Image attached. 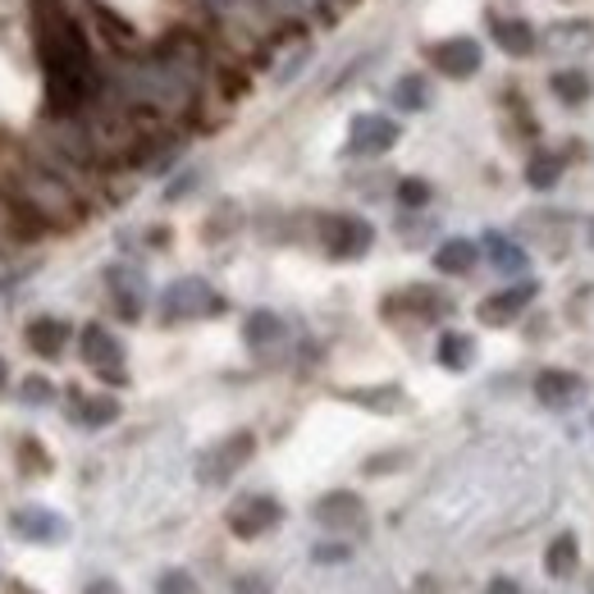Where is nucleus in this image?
<instances>
[{"mask_svg":"<svg viewBox=\"0 0 594 594\" xmlns=\"http://www.w3.org/2000/svg\"><path fill=\"white\" fill-rule=\"evenodd\" d=\"M14 462H19V472L23 476H51V453L42 449V440H37V434H23V440L14 444Z\"/></svg>","mask_w":594,"mask_h":594,"instance_id":"obj_28","label":"nucleus"},{"mask_svg":"<svg viewBox=\"0 0 594 594\" xmlns=\"http://www.w3.org/2000/svg\"><path fill=\"white\" fill-rule=\"evenodd\" d=\"M398 138H402L398 119H389L380 110H361L348 123V142H343V151H348L353 161H375V155H389L398 147Z\"/></svg>","mask_w":594,"mask_h":594,"instance_id":"obj_8","label":"nucleus"},{"mask_svg":"<svg viewBox=\"0 0 594 594\" xmlns=\"http://www.w3.org/2000/svg\"><path fill=\"white\" fill-rule=\"evenodd\" d=\"M434 361H440L444 370H453V375L472 370V361H476V338H472V334H462V330L440 334V348H434Z\"/></svg>","mask_w":594,"mask_h":594,"instance_id":"obj_25","label":"nucleus"},{"mask_svg":"<svg viewBox=\"0 0 594 594\" xmlns=\"http://www.w3.org/2000/svg\"><path fill=\"white\" fill-rule=\"evenodd\" d=\"M348 402H357V408H370V412H402V408H408V393H402L398 385H385V389H353Z\"/></svg>","mask_w":594,"mask_h":594,"instance_id":"obj_27","label":"nucleus"},{"mask_svg":"<svg viewBox=\"0 0 594 594\" xmlns=\"http://www.w3.org/2000/svg\"><path fill=\"white\" fill-rule=\"evenodd\" d=\"M389 101H393L402 115H421V110H430V101H434V87H430L425 74H402V78L389 87Z\"/></svg>","mask_w":594,"mask_h":594,"instance_id":"obj_23","label":"nucleus"},{"mask_svg":"<svg viewBox=\"0 0 594 594\" xmlns=\"http://www.w3.org/2000/svg\"><path fill=\"white\" fill-rule=\"evenodd\" d=\"M155 594H197V581L183 568H170V572H161V581H155Z\"/></svg>","mask_w":594,"mask_h":594,"instance_id":"obj_31","label":"nucleus"},{"mask_svg":"<svg viewBox=\"0 0 594 594\" xmlns=\"http://www.w3.org/2000/svg\"><path fill=\"white\" fill-rule=\"evenodd\" d=\"M576 562H581L576 536H558V540L549 544V553H544V572H549L553 581H568V576L576 572Z\"/></svg>","mask_w":594,"mask_h":594,"instance_id":"obj_26","label":"nucleus"},{"mask_svg":"<svg viewBox=\"0 0 594 594\" xmlns=\"http://www.w3.org/2000/svg\"><path fill=\"white\" fill-rule=\"evenodd\" d=\"M385 316L389 321H417V325H440L444 316H453V298L444 289H434V284H408V289H398L393 298H385Z\"/></svg>","mask_w":594,"mask_h":594,"instance_id":"obj_7","label":"nucleus"},{"mask_svg":"<svg viewBox=\"0 0 594 594\" xmlns=\"http://www.w3.org/2000/svg\"><path fill=\"white\" fill-rule=\"evenodd\" d=\"M14 393H19L23 408H51V402H55V385L46 380V375H23Z\"/></svg>","mask_w":594,"mask_h":594,"instance_id":"obj_29","label":"nucleus"},{"mask_svg":"<svg viewBox=\"0 0 594 594\" xmlns=\"http://www.w3.org/2000/svg\"><path fill=\"white\" fill-rule=\"evenodd\" d=\"M161 325H187V321H206V316H225V298L215 293L202 274H183L170 289H161Z\"/></svg>","mask_w":594,"mask_h":594,"instance_id":"obj_2","label":"nucleus"},{"mask_svg":"<svg viewBox=\"0 0 594 594\" xmlns=\"http://www.w3.org/2000/svg\"><path fill=\"white\" fill-rule=\"evenodd\" d=\"M197 179H202V174H179V183H170V187H165V197H170V202H179L183 193H193Z\"/></svg>","mask_w":594,"mask_h":594,"instance_id":"obj_35","label":"nucleus"},{"mask_svg":"<svg viewBox=\"0 0 594 594\" xmlns=\"http://www.w3.org/2000/svg\"><path fill=\"white\" fill-rule=\"evenodd\" d=\"M83 594H123V590H119L115 581H91V585H87Z\"/></svg>","mask_w":594,"mask_h":594,"instance_id":"obj_38","label":"nucleus"},{"mask_svg":"<svg viewBox=\"0 0 594 594\" xmlns=\"http://www.w3.org/2000/svg\"><path fill=\"white\" fill-rule=\"evenodd\" d=\"M252 457H257V434H252V430H234V434L215 440V444L197 457V480L210 485V489H220V485H229Z\"/></svg>","mask_w":594,"mask_h":594,"instance_id":"obj_4","label":"nucleus"},{"mask_svg":"<svg viewBox=\"0 0 594 594\" xmlns=\"http://www.w3.org/2000/svg\"><path fill=\"white\" fill-rule=\"evenodd\" d=\"M425 65L449 78V83H466V78H476L485 69V46L476 37H440V42H430L425 46Z\"/></svg>","mask_w":594,"mask_h":594,"instance_id":"obj_6","label":"nucleus"},{"mask_svg":"<svg viewBox=\"0 0 594 594\" xmlns=\"http://www.w3.org/2000/svg\"><path fill=\"white\" fill-rule=\"evenodd\" d=\"M106 293H110V306H115V316L119 321H142V311H147V274L138 266H106Z\"/></svg>","mask_w":594,"mask_h":594,"instance_id":"obj_12","label":"nucleus"},{"mask_svg":"<svg viewBox=\"0 0 594 594\" xmlns=\"http://www.w3.org/2000/svg\"><path fill=\"white\" fill-rule=\"evenodd\" d=\"M549 55H590L594 51V23L590 19H558L540 33Z\"/></svg>","mask_w":594,"mask_h":594,"instance_id":"obj_17","label":"nucleus"},{"mask_svg":"<svg viewBox=\"0 0 594 594\" xmlns=\"http://www.w3.org/2000/svg\"><path fill=\"white\" fill-rule=\"evenodd\" d=\"M393 197H398V206H402V210H425V206H430V197H434V187H430L425 179H398Z\"/></svg>","mask_w":594,"mask_h":594,"instance_id":"obj_30","label":"nucleus"},{"mask_svg":"<svg viewBox=\"0 0 594 594\" xmlns=\"http://www.w3.org/2000/svg\"><path fill=\"white\" fill-rule=\"evenodd\" d=\"M78 353H83V361H87V370H97V380H106L110 389H119V385H129V353H123V343H119V334L115 330H106V325H83V334H78Z\"/></svg>","mask_w":594,"mask_h":594,"instance_id":"obj_5","label":"nucleus"},{"mask_svg":"<svg viewBox=\"0 0 594 594\" xmlns=\"http://www.w3.org/2000/svg\"><path fill=\"white\" fill-rule=\"evenodd\" d=\"M562 170H568V155L562 151H549V147H536L526 161V183L536 187V193H549V187H558Z\"/></svg>","mask_w":594,"mask_h":594,"instance_id":"obj_24","label":"nucleus"},{"mask_svg":"<svg viewBox=\"0 0 594 594\" xmlns=\"http://www.w3.org/2000/svg\"><path fill=\"white\" fill-rule=\"evenodd\" d=\"M10 389V366H6V357H0V393Z\"/></svg>","mask_w":594,"mask_h":594,"instance_id":"obj_39","label":"nucleus"},{"mask_svg":"<svg viewBox=\"0 0 594 594\" xmlns=\"http://www.w3.org/2000/svg\"><path fill=\"white\" fill-rule=\"evenodd\" d=\"M485 594H521V590H517V581H508V576H494Z\"/></svg>","mask_w":594,"mask_h":594,"instance_id":"obj_37","label":"nucleus"},{"mask_svg":"<svg viewBox=\"0 0 594 594\" xmlns=\"http://www.w3.org/2000/svg\"><path fill=\"white\" fill-rule=\"evenodd\" d=\"M234 594H270V581L257 576V572H252V576H238V581H234Z\"/></svg>","mask_w":594,"mask_h":594,"instance_id":"obj_34","label":"nucleus"},{"mask_svg":"<svg viewBox=\"0 0 594 594\" xmlns=\"http://www.w3.org/2000/svg\"><path fill=\"white\" fill-rule=\"evenodd\" d=\"M69 338H74V330H69V321H60V316H37V321L23 325L28 353L42 357V361H55L60 353L69 348Z\"/></svg>","mask_w":594,"mask_h":594,"instance_id":"obj_16","label":"nucleus"},{"mask_svg":"<svg viewBox=\"0 0 594 594\" xmlns=\"http://www.w3.org/2000/svg\"><path fill=\"white\" fill-rule=\"evenodd\" d=\"M10 530L23 540V544H37V549H51V544H65L74 536L69 517H60L55 508H42V504H23L10 512Z\"/></svg>","mask_w":594,"mask_h":594,"instance_id":"obj_9","label":"nucleus"},{"mask_svg":"<svg viewBox=\"0 0 594 594\" xmlns=\"http://www.w3.org/2000/svg\"><path fill=\"white\" fill-rule=\"evenodd\" d=\"M536 298H540V284H536V279H517V284L489 293V298L476 306V316H480V325H512V321L526 316V306L536 302Z\"/></svg>","mask_w":594,"mask_h":594,"instance_id":"obj_14","label":"nucleus"},{"mask_svg":"<svg viewBox=\"0 0 594 594\" xmlns=\"http://www.w3.org/2000/svg\"><path fill=\"white\" fill-rule=\"evenodd\" d=\"M480 252H485V261H489L498 274H521V270L530 266L526 247H521L517 238H508V234H498V229H489V234L480 238Z\"/></svg>","mask_w":594,"mask_h":594,"instance_id":"obj_22","label":"nucleus"},{"mask_svg":"<svg viewBox=\"0 0 594 594\" xmlns=\"http://www.w3.org/2000/svg\"><path fill=\"white\" fill-rule=\"evenodd\" d=\"M489 37H494V46L504 51V55H512V60H530L536 51H544V42H540V28L530 23L526 14H508V10H489Z\"/></svg>","mask_w":594,"mask_h":594,"instance_id":"obj_11","label":"nucleus"},{"mask_svg":"<svg viewBox=\"0 0 594 594\" xmlns=\"http://www.w3.org/2000/svg\"><path fill=\"white\" fill-rule=\"evenodd\" d=\"M284 338H289V325H284V316H279V311H270V306L247 311V321H242V343H247L252 353H270V348H279Z\"/></svg>","mask_w":594,"mask_h":594,"instance_id":"obj_19","label":"nucleus"},{"mask_svg":"<svg viewBox=\"0 0 594 594\" xmlns=\"http://www.w3.org/2000/svg\"><path fill=\"white\" fill-rule=\"evenodd\" d=\"M402 462H408V453H380V457L366 462V476H385V472H393V466H402Z\"/></svg>","mask_w":594,"mask_h":594,"instance_id":"obj_33","label":"nucleus"},{"mask_svg":"<svg viewBox=\"0 0 594 594\" xmlns=\"http://www.w3.org/2000/svg\"><path fill=\"white\" fill-rule=\"evenodd\" d=\"M119 398L110 393H83V389H69V421L83 425V430H106L119 421Z\"/></svg>","mask_w":594,"mask_h":594,"instance_id":"obj_18","label":"nucleus"},{"mask_svg":"<svg viewBox=\"0 0 594 594\" xmlns=\"http://www.w3.org/2000/svg\"><path fill=\"white\" fill-rule=\"evenodd\" d=\"M33 37L46 74V115L78 119L106 87V69L91 55L83 19H74L65 0H33Z\"/></svg>","mask_w":594,"mask_h":594,"instance_id":"obj_1","label":"nucleus"},{"mask_svg":"<svg viewBox=\"0 0 594 594\" xmlns=\"http://www.w3.org/2000/svg\"><path fill=\"white\" fill-rule=\"evenodd\" d=\"M0 594H42V590H33V585H28V581H0Z\"/></svg>","mask_w":594,"mask_h":594,"instance_id":"obj_36","label":"nucleus"},{"mask_svg":"<svg viewBox=\"0 0 594 594\" xmlns=\"http://www.w3.org/2000/svg\"><path fill=\"white\" fill-rule=\"evenodd\" d=\"M530 393H536L540 408H549V412H568V408H576V402L585 398V380H581L576 370L544 366L536 380H530Z\"/></svg>","mask_w":594,"mask_h":594,"instance_id":"obj_13","label":"nucleus"},{"mask_svg":"<svg viewBox=\"0 0 594 594\" xmlns=\"http://www.w3.org/2000/svg\"><path fill=\"white\" fill-rule=\"evenodd\" d=\"M480 242L476 238H444L440 247H434V270L449 274V279H462V274H472L480 266Z\"/></svg>","mask_w":594,"mask_h":594,"instance_id":"obj_21","label":"nucleus"},{"mask_svg":"<svg viewBox=\"0 0 594 594\" xmlns=\"http://www.w3.org/2000/svg\"><path fill=\"white\" fill-rule=\"evenodd\" d=\"M311 521L325 526V530H357L366 521V504H361V494L353 489H330L316 498V508H311Z\"/></svg>","mask_w":594,"mask_h":594,"instance_id":"obj_15","label":"nucleus"},{"mask_svg":"<svg viewBox=\"0 0 594 594\" xmlns=\"http://www.w3.org/2000/svg\"><path fill=\"white\" fill-rule=\"evenodd\" d=\"M316 242L330 261H361L375 242V229L361 215H348V210H321L316 215Z\"/></svg>","mask_w":594,"mask_h":594,"instance_id":"obj_3","label":"nucleus"},{"mask_svg":"<svg viewBox=\"0 0 594 594\" xmlns=\"http://www.w3.org/2000/svg\"><path fill=\"white\" fill-rule=\"evenodd\" d=\"M225 521H229V530L238 540H261L284 521V504H279L274 494H242Z\"/></svg>","mask_w":594,"mask_h":594,"instance_id":"obj_10","label":"nucleus"},{"mask_svg":"<svg viewBox=\"0 0 594 594\" xmlns=\"http://www.w3.org/2000/svg\"><path fill=\"white\" fill-rule=\"evenodd\" d=\"M549 91H553L558 106L581 110V106H590V97H594V78H590V69H581V65H562V69L549 74Z\"/></svg>","mask_w":594,"mask_h":594,"instance_id":"obj_20","label":"nucleus"},{"mask_svg":"<svg viewBox=\"0 0 594 594\" xmlns=\"http://www.w3.org/2000/svg\"><path fill=\"white\" fill-rule=\"evenodd\" d=\"M353 558V544H343V540H325L311 549V562H321V568H334V562H348Z\"/></svg>","mask_w":594,"mask_h":594,"instance_id":"obj_32","label":"nucleus"}]
</instances>
